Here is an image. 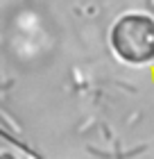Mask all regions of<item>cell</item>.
Here are the masks:
<instances>
[{
    "label": "cell",
    "mask_w": 154,
    "mask_h": 159,
    "mask_svg": "<svg viewBox=\"0 0 154 159\" xmlns=\"http://www.w3.org/2000/svg\"><path fill=\"white\" fill-rule=\"evenodd\" d=\"M109 43L118 59L131 66L154 61V18L141 11H129L113 23Z\"/></svg>",
    "instance_id": "6da1fadb"
},
{
    "label": "cell",
    "mask_w": 154,
    "mask_h": 159,
    "mask_svg": "<svg viewBox=\"0 0 154 159\" xmlns=\"http://www.w3.org/2000/svg\"><path fill=\"white\" fill-rule=\"evenodd\" d=\"M0 159H39V157L20 141L9 136L5 129H0Z\"/></svg>",
    "instance_id": "7a4b0ae2"
}]
</instances>
